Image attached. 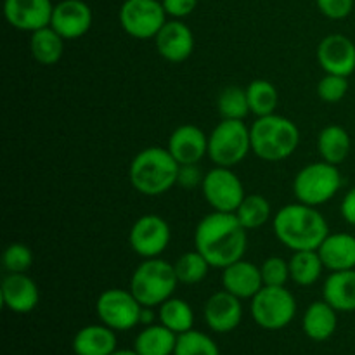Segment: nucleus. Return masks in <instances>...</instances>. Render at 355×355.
Here are the masks:
<instances>
[{"label": "nucleus", "instance_id": "aec40b11", "mask_svg": "<svg viewBox=\"0 0 355 355\" xmlns=\"http://www.w3.org/2000/svg\"><path fill=\"white\" fill-rule=\"evenodd\" d=\"M222 286L234 297L246 300L253 298L263 288L260 267L248 260H238L222 269Z\"/></svg>", "mask_w": 355, "mask_h": 355}, {"label": "nucleus", "instance_id": "6ab92c4d", "mask_svg": "<svg viewBox=\"0 0 355 355\" xmlns=\"http://www.w3.org/2000/svg\"><path fill=\"white\" fill-rule=\"evenodd\" d=\"M168 151L179 165H196L208 155V137L196 125H180L168 139Z\"/></svg>", "mask_w": 355, "mask_h": 355}, {"label": "nucleus", "instance_id": "f8f14e48", "mask_svg": "<svg viewBox=\"0 0 355 355\" xmlns=\"http://www.w3.org/2000/svg\"><path fill=\"white\" fill-rule=\"evenodd\" d=\"M170 225L159 215L148 214L134 222L128 234L130 248L142 259H156L170 245Z\"/></svg>", "mask_w": 355, "mask_h": 355}, {"label": "nucleus", "instance_id": "9b49d317", "mask_svg": "<svg viewBox=\"0 0 355 355\" xmlns=\"http://www.w3.org/2000/svg\"><path fill=\"white\" fill-rule=\"evenodd\" d=\"M201 191L207 203L215 211H227V214H234L246 196L239 177L225 166H215L205 173Z\"/></svg>", "mask_w": 355, "mask_h": 355}, {"label": "nucleus", "instance_id": "cd10ccee", "mask_svg": "<svg viewBox=\"0 0 355 355\" xmlns=\"http://www.w3.org/2000/svg\"><path fill=\"white\" fill-rule=\"evenodd\" d=\"M322 269H324V263L318 250L293 252L290 260V279L298 286H312L319 281Z\"/></svg>", "mask_w": 355, "mask_h": 355}, {"label": "nucleus", "instance_id": "a211bd4d", "mask_svg": "<svg viewBox=\"0 0 355 355\" xmlns=\"http://www.w3.org/2000/svg\"><path fill=\"white\" fill-rule=\"evenodd\" d=\"M159 55L168 62H182L194 51V35L191 28L180 19L166 21L155 37Z\"/></svg>", "mask_w": 355, "mask_h": 355}, {"label": "nucleus", "instance_id": "79ce46f5", "mask_svg": "<svg viewBox=\"0 0 355 355\" xmlns=\"http://www.w3.org/2000/svg\"><path fill=\"white\" fill-rule=\"evenodd\" d=\"M141 324L142 326L155 324V311H153V307H142V311H141Z\"/></svg>", "mask_w": 355, "mask_h": 355}, {"label": "nucleus", "instance_id": "a19ab883", "mask_svg": "<svg viewBox=\"0 0 355 355\" xmlns=\"http://www.w3.org/2000/svg\"><path fill=\"white\" fill-rule=\"evenodd\" d=\"M340 214H342V218L347 224L355 227V187H352L343 198L342 205H340Z\"/></svg>", "mask_w": 355, "mask_h": 355}, {"label": "nucleus", "instance_id": "c756f323", "mask_svg": "<svg viewBox=\"0 0 355 355\" xmlns=\"http://www.w3.org/2000/svg\"><path fill=\"white\" fill-rule=\"evenodd\" d=\"M246 94H248L250 111L255 116H267V114H274L277 104H279V94H277L276 85L269 80L257 78L246 87Z\"/></svg>", "mask_w": 355, "mask_h": 355}, {"label": "nucleus", "instance_id": "bb28decb", "mask_svg": "<svg viewBox=\"0 0 355 355\" xmlns=\"http://www.w3.org/2000/svg\"><path fill=\"white\" fill-rule=\"evenodd\" d=\"M350 135L340 125H328L321 130L318 137V151L321 155L322 162H328L331 165H340L347 159L350 153Z\"/></svg>", "mask_w": 355, "mask_h": 355}, {"label": "nucleus", "instance_id": "f3484780", "mask_svg": "<svg viewBox=\"0 0 355 355\" xmlns=\"http://www.w3.org/2000/svg\"><path fill=\"white\" fill-rule=\"evenodd\" d=\"M0 297L7 311L14 314H28L40 302V291L26 272H16L3 277Z\"/></svg>", "mask_w": 355, "mask_h": 355}, {"label": "nucleus", "instance_id": "20e7f679", "mask_svg": "<svg viewBox=\"0 0 355 355\" xmlns=\"http://www.w3.org/2000/svg\"><path fill=\"white\" fill-rule=\"evenodd\" d=\"M252 151L263 162H283L290 158L300 142V130L297 125L281 114L259 116L250 127Z\"/></svg>", "mask_w": 355, "mask_h": 355}, {"label": "nucleus", "instance_id": "b1692460", "mask_svg": "<svg viewBox=\"0 0 355 355\" xmlns=\"http://www.w3.org/2000/svg\"><path fill=\"white\" fill-rule=\"evenodd\" d=\"M336 326H338V315L326 300L309 305L302 321L304 333L314 342H326L331 338L336 331Z\"/></svg>", "mask_w": 355, "mask_h": 355}, {"label": "nucleus", "instance_id": "393cba45", "mask_svg": "<svg viewBox=\"0 0 355 355\" xmlns=\"http://www.w3.org/2000/svg\"><path fill=\"white\" fill-rule=\"evenodd\" d=\"M177 336L166 326L151 324L144 326L134 342V350L139 355H173L177 345Z\"/></svg>", "mask_w": 355, "mask_h": 355}, {"label": "nucleus", "instance_id": "e433bc0d", "mask_svg": "<svg viewBox=\"0 0 355 355\" xmlns=\"http://www.w3.org/2000/svg\"><path fill=\"white\" fill-rule=\"evenodd\" d=\"M263 286H284L290 279V262L281 257H269L260 266Z\"/></svg>", "mask_w": 355, "mask_h": 355}, {"label": "nucleus", "instance_id": "58836bf2", "mask_svg": "<svg viewBox=\"0 0 355 355\" xmlns=\"http://www.w3.org/2000/svg\"><path fill=\"white\" fill-rule=\"evenodd\" d=\"M162 3L166 16H172L173 19H182L194 12L198 0H162Z\"/></svg>", "mask_w": 355, "mask_h": 355}, {"label": "nucleus", "instance_id": "4c0bfd02", "mask_svg": "<svg viewBox=\"0 0 355 355\" xmlns=\"http://www.w3.org/2000/svg\"><path fill=\"white\" fill-rule=\"evenodd\" d=\"M322 16L329 19H345L354 10V0H315Z\"/></svg>", "mask_w": 355, "mask_h": 355}, {"label": "nucleus", "instance_id": "7c9ffc66", "mask_svg": "<svg viewBox=\"0 0 355 355\" xmlns=\"http://www.w3.org/2000/svg\"><path fill=\"white\" fill-rule=\"evenodd\" d=\"M217 110L222 120H245L248 113H252L246 89L236 85L225 87L217 97Z\"/></svg>", "mask_w": 355, "mask_h": 355}, {"label": "nucleus", "instance_id": "f704fd0d", "mask_svg": "<svg viewBox=\"0 0 355 355\" xmlns=\"http://www.w3.org/2000/svg\"><path fill=\"white\" fill-rule=\"evenodd\" d=\"M33 263V253L24 243H12L3 250L2 266L7 274L28 272Z\"/></svg>", "mask_w": 355, "mask_h": 355}, {"label": "nucleus", "instance_id": "2f4dec72", "mask_svg": "<svg viewBox=\"0 0 355 355\" xmlns=\"http://www.w3.org/2000/svg\"><path fill=\"white\" fill-rule=\"evenodd\" d=\"M234 214L243 224V227L246 231H252V229L262 227L270 218L272 210H270V203L266 198L260 196V194H250V196H245V200L241 201Z\"/></svg>", "mask_w": 355, "mask_h": 355}, {"label": "nucleus", "instance_id": "6e6552de", "mask_svg": "<svg viewBox=\"0 0 355 355\" xmlns=\"http://www.w3.org/2000/svg\"><path fill=\"white\" fill-rule=\"evenodd\" d=\"M297 315V300L284 286H263L252 298V318L267 331L286 328Z\"/></svg>", "mask_w": 355, "mask_h": 355}, {"label": "nucleus", "instance_id": "c9c22d12", "mask_svg": "<svg viewBox=\"0 0 355 355\" xmlns=\"http://www.w3.org/2000/svg\"><path fill=\"white\" fill-rule=\"evenodd\" d=\"M349 92V76L326 73L318 83V96L324 103H340Z\"/></svg>", "mask_w": 355, "mask_h": 355}, {"label": "nucleus", "instance_id": "4468645a", "mask_svg": "<svg viewBox=\"0 0 355 355\" xmlns=\"http://www.w3.org/2000/svg\"><path fill=\"white\" fill-rule=\"evenodd\" d=\"M51 26L64 40L82 38L92 26V9L83 0H61L54 6Z\"/></svg>", "mask_w": 355, "mask_h": 355}, {"label": "nucleus", "instance_id": "ea45409f", "mask_svg": "<svg viewBox=\"0 0 355 355\" xmlns=\"http://www.w3.org/2000/svg\"><path fill=\"white\" fill-rule=\"evenodd\" d=\"M203 177L205 175H201L200 168H198L196 165H180L177 184H179V186H182L184 189H193V187L201 186V182H203Z\"/></svg>", "mask_w": 355, "mask_h": 355}, {"label": "nucleus", "instance_id": "ddd939ff", "mask_svg": "<svg viewBox=\"0 0 355 355\" xmlns=\"http://www.w3.org/2000/svg\"><path fill=\"white\" fill-rule=\"evenodd\" d=\"M54 3L51 0H6L3 16L7 23L19 31L42 30L51 26Z\"/></svg>", "mask_w": 355, "mask_h": 355}, {"label": "nucleus", "instance_id": "dca6fc26", "mask_svg": "<svg viewBox=\"0 0 355 355\" xmlns=\"http://www.w3.org/2000/svg\"><path fill=\"white\" fill-rule=\"evenodd\" d=\"M205 322L214 333H231L241 324L243 305L241 298L229 291H217L207 300L203 307Z\"/></svg>", "mask_w": 355, "mask_h": 355}, {"label": "nucleus", "instance_id": "39448f33", "mask_svg": "<svg viewBox=\"0 0 355 355\" xmlns=\"http://www.w3.org/2000/svg\"><path fill=\"white\" fill-rule=\"evenodd\" d=\"M179 279L173 263L162 259H146L139 263L130 277V291L142 307H159L163 302L172 298Z\"/></svg>", "mask_w": 355, "mask_h": 355}, {"label": "nucleus", "instance_id": "37998d69", "mask_svg": "<svg viewBox=\"0 0 355 355\" xmlns=\"http://www.w3.org/2000/svg\"><path fill=\"white\" fill-rule=\"evenodd\" d=\"M111 355H139L134 349H116Z\"/></svg>", "mask_w": 355, "mask_h": 355}, {"label": "nucleus", "instance_id": "4be33fe9", "mask_svg": "<svg viewBox=\"0 0 355 355\" xmlns=\"http://www.w3.org/2000/svg\"><path fill=\"white\" fill-rule=\"evenodd\" d=\"M116 331L103 322L83 326L73 338L75 355H111L116 350Z\"/></svg>", "mask_w": 355, "mask_h": 355}, {"label": "nucleus", "instance_id": "f03ea898", "mask_svg": "<svg viewBox=\"0 0 355 355\" xmlns=\"http://www.w3.org/2000/svg\"><path fill=\"white\" fill-rule=\"evenodd\" d=\"M276 238L291 252L318 250L329 234L328 222L318 207L304 203L286 205L272 218Z\"/></svg>", "mask_w": 355, "mask_h": 355}, {"label": "nucleus", "instance_id": "72a5a7b5", "mask_svg": "<svg viewBox=\"0 0 355 355\" xmlns=\"http://www.w3.org/2000/svg\"><path fill=\"white\" fill-rule=\"evenodd\" d=\"M173 355H220L214 338L203 331L191 329L177 336V345Z\"/></svg>", "mask_w": 355, "mask_h": 355}, {"label": "nucleus", "instance_id": "5701e85b", "mask_svg": "<svg viewBox=\"0 0 355 355\" xmlns=\"http://www.w3.org/2000/svg\"><path fill=\"white\" fill-rule=\"evenodd\" d=\"M322 300L336 312H355V269L329 274L322 286Z\"/></svg>", "mask_w": 355, "mask_h": 355}, {"label": "nucleus", "instance_id": "a878e982", "mask_svg": "<svg viewBox=\"0 0 355 355\" xmlns=\"http://www.w3.org/2000/svg\"><path fill=\"white\" fill-rule=\"evenodd\" d=\"M30 51L38 64L52 66L61 61L64 52V38L52 26H45L31 33Z\"/></svg>", "mask_w": 355, "mask_h": 355}, {"label": "nucleus", "instance_id": "7ed1b4c3", "mask_svg": "<svg viewBox=\"0 0 355 355\" xmlns=\"http://www.w3.org/2000/svg\"><path fill=\"white\" fill-rule=\"evenodd\" d=\"M180 165L168 148L151 146L134 156L128 170L130 184L144 196H162L168 193L179 179Z\"/></svg>", "mask_w": 355, "mask_h": 355}, {"label": "nucleus", "instance_id": "0eeeda50", "mask_svg": "<svg viewBox=\"0 0 355 355\" xmlns=\"http://www.w3.org/2000/svg\"><path fill=\"white\" fill-rule=\"evenodd\" d=\"M342 187V173L338 165L328 162L311 163L295 175L293 191L300 203L319 207L335 196Z\"/></svg>", "mask_w": 355, "mask_h": 355}, {"label": "nucleus", "instance_id": "c85d7f7f", "mask_svg": "<svg viewBox=\"0 0 355 355\" xmlns=\"http://www.w3.org/2000/svg\"><path fill=\"white\" fill-rule=\"evenodd\" d=\"M158 321L175 335H182L193 329L194 312L182 298H168L158 307Z\"/></svg>", "mask_w": 355, "mask_h": 355}, {"label": "nucleus", "instance_id": "423d86ee", "mask_svg": "<svg viewBox=\"0 0 355 355\" xmlns=\"http://www.w3.org/2000/svg\"><path fill=\"white\" fill-rule=\"evenodd\" d=\"M252 151L250 128L243 120H222L208 135V156L215 166L232 168Z\"/></svg>", "mask_w": 355, "mask_h": 355}, {"label": "nucleus", "instance_id": "412c9836", "mask_svg": "<svg viewBox=\"0 0 355 355\" xmlns=\"http://www.w3.org/2000/svg\"><path fill=\"white\" fill-rule=\"evenodd\" d=\"M324 269L331 272L355 269V236L347 232H333L326 236L318 248Z\"/></svg>", "mask_w": 355, "mask_h": 355}, {"label": "nucleus", "instance_id": "1a4fd4ad", "mask_svg": "<svg viewBox=\"0 0 355 355\" xmlns=\"http://www.w3.org/2000/svg\"><path fill=\"white\" fill-rule=\"evenodd\" d=\"M142 305L130 290L110 288L103 291L96 302V312L101 322L114 331H130L141 324Z\"/></svg>", "mask_w": 355, "mask_h": 355}, {"label": "nucleus", "instance_id": "f257e3e1", "mask_svg": "<svg viewBox=\"0 0 355 355\" xmlns=\"http://www.w3.org/2000/svg\"><path fill=\"white\" fill-rule=\"evenodd\" d=\"M194 246L207 259L210 267L224 269L245 257L248 232L236 214L214 210L198 222Z\"/></svg>", "mask_w": 355, "mask_h": 355}, {"label": "nucleus", "instance_id": "9d476101", "mask_svg": "<svg viewBox=\"0 0 355 355\" xmlns=\"http://www.w3.org/2000/svg\"><path fill=\"white\" fill-rule=\"evenodd\" d=\"M118 19L127 35L139 40H151L166 23V12L159 0H125Z\"/></svg>", "mask_w": 355, "mask_h": 355}, {"label": "nucleus", "instance_id": "2eb2a0df", "mask_svg": "<svg viewBox=\"0 0 355 355\" xmlns=\"http://www.w3.org/2000/svg\"><path fill=\"white\" fill-rule=\"evenodd\" d=\"M318 61L326 73L350 76L355 71V44L342 33H331L318 47Z\"/></svg>", "mask_w": 355, "mask_h": 355}, {"label": "nucleus", "instance_id": "473e14b6", "mask_svg": "<svg viewBox=\"0 0 355 355\" xmlns=\"http://www.w3.org/2000/svg\"><path fill=\"white\" fill-rule=\"evenodd\" d=\"M173 269H175L179 283L198 284L207 277L210 263L207 262V259L198 250H194V252H187L180 255L173 263Z\"/></svg>", "mask_w": 355, "mask_h": 355}]
</instances>
